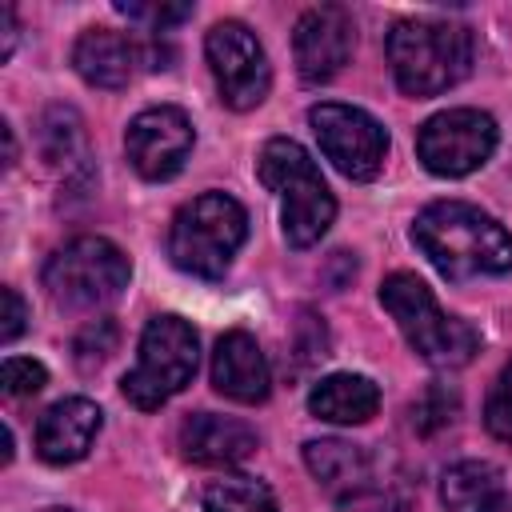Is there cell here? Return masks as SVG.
<instances>
[{
    "label": "cell",
    "instance_id": "cell-1",
    "mask_svg": "<svg viewBox=\"0 0 512 512\" xmlns=\"http://www.w3.org/2000/svg\"><path fill=\"white\" fill-rule=\"evenodd\" d=\"M416 248L448 280L512 272V236L500 220L464 200H436L412 224Z\"/></svg>",
    "mask_w": 512,
    "mask_h": 512
},
{
    "label": "cell",
    "instance_id": "cell-2",
    "mask_svg": "<svg viewBox=\"0 0 512 512\" xmlns=\"http://www.w3.org/2000/svg\"><path fill=\"white\" fill-rule=\"evenodd\" d=\"M388 64L408 96H436L472 68V32L448 20H400L388 32Z\"/></svg>",
    "mask_w": 512,
    "mask_h": 512
},
{
    "label": "cell",
    "instance_id": "cell-3",
    "mask_svg": "<svg viewBox=\"0 0 512 512\" xmlns=\"http://www.w3.org/2000/svg\"><path fill=\"white\" fill-rule=\"evenodd\" d=\"M256 172H260L264 188H272L280 196V220H284L288 244L312 248L336 216V200H332L320 168L312 164V156L296 140L276 136L260 148Z\"/></svg>",
    "mask_w": 512,
    "mask_h": 512
},
{
    "label": "cell",
    "instance_id": "cell-4",
    "mask_svg": "<svg viewBox=\"0 0 512 512\" xmlns=\"http://www.w3.org/2000/svg\"><path fill=\"white\" fill-rule=\"evenodd\" d=\"M248 236V212L228 192H204L188 200L168 228V256L180 272L220 280Z\"/></svg>",
    "mask_w": 512,
    "mask_h": 512
},
{
    "label": "cell",
    "instance_id": "cell-5",
    "mask_svg": "<svg viewBox=\"0 0 512 512\" xmlns=\"http://www.w3.org/2000/svg\"><path fill=\"white\" fill-rule=\"evenodd\" d=\"M380 304L388 308V316L400 324L404 340L436 368H460L476 356L480 336L472 324L448 316L436 296L428 292V284L412 272H392L380 284Z\"/></svg>",
    "mask_w": 512,
    "mask_h": 512
},
{
    "label": "cell",
    "instance_id": "cell-6",
    "mask_svg": "<svg viewBox=\"0 0 512 512\" xmlns=\"http://www.w3.org/2000/svg\"><path fill=\"white\" fill-rule=\"evenodd\" d=\"M196 360H200V344L192 324L180 316H152L140 336V360L124 376L120 392L140 412H152L168 404L196 376Z\"/></svg>",
    "mask_w": 512,
    "mask_h": 512
},
{
    "label": "cell",
    "instance_id": "cell-7",
    "mask_svg": "<svg viewBox=\"0 0 512 512\" xmlns=\"http://www.w3.org/2000/svg\"><path fill=\"white\" fill-rule=\"evenodd\" d=\"M44 288L60 308H100L128 288V256L104 236H76L48 256Z\"/></svg>",
    "mask_w": 512,
    "mask_h": 512
},
{
    "label": "cell",
    "instance_id": "cell-8",
    "mask_svg": "<svg viewBox=\"0 0 512 512\" xmlns=\"http://www.w3.org/2000/svg\"><path fill=\"white\" fill-rule=\"evenodd\" d=\"M308 124L320 140V152L336 164L340 176H348V180L380 176L384 156H388V132L376 116H368L364 108H352V104L324 100L308 112Z\"/></svg>",
    "mask_w": 512,
    "mask_h": 512
},
{
    "label": "cell",
    "instance_id": "cell-9",
    "mask_svg": "<svg viewBox=\"0 0 512 512\" xmlns=\"http://www.w3.org/2000/svg\"><path fill=\"white\" fill-rule=\"evenodd\" d=\"M496 148V120L480 108H448L416 132V156L432 176H468Z\"/></svg>",
    "mask_w": 512,
    "mask_h": 512
},
{
    "label": "cell",
    "instance_id": "cell-10",
    "mask_svg": "<svg viewBox=\"0 0 512 512\" xmlns=\"http://www.w3.org/2000/svg\"><path fill=\"white\" fill-rule=\"evenodd\" d=\"M204 52H208L220 100L228 108L248 112V108H256L268 96V84H272L268 56H264L256 32H248L240 20L212 24V32L204 36Z\"/></svg>",
    "mask_w": 512,
    "mask_h": 512
},
{
    "label": "cell",
    "instance_id": "cell-11",
    "mask_svg": "<svg viewBox=\"0 0 512 512\" xmlns=\"http://www.w3.org/2000/svg\"><path fill=\"white\" fill-rule=\"evenodd\" d=\"M124 148H128L132 168L144 180H168L184 168L192 152V120L172 104L144 108L140 116H132L124 132Z\"/></svg>",
    "mask_w": 512,
    "mask_h": 512
},
{
    "label": "cell",
    "instance_id": "cell-12",
    "mask_svg": "<svg viewBox=\"0 0 512 512\" xmlns=\"http://www.w3.org/2000/svg\"><path fill=\"white\" fill-rule=\"evenodd\" d=\"M356 44V24L352 12L344 4H316L308 8L296 28H292V56H296V72L308 84H324L332 80Z\"/></svg>",
    "mask_w": 512,
    "mask_h": 512
},
{
    "label": "cell",
    "instance_id": "cell-13",
    "mask_svg": "<svg viewBox=\"0 0 512 512\" xmlns=\"http://www.w3.org/2000/svg\"><path fill=\"white\" fill-rule=\"evenodd\" d=\"M212 384L220 396L236 400V404H260L268 400V388H272V372H268V360L260 352V344L248 336V332H224L216 340V352H212Z\"/></svg>",
    "mask_w": 512,
    "mask_h": 512
},
{
    "label": "cell",
    "instance_id": "cell-14",
    "mask_svg": "<svg viewBox=\"0 0 512 512\" xmlns=\"http://www.w3.org/2000/svg\"><path fill=\"white\" fill-rule=\"evenodd\" d=\"M96 432H100V408L92 400H84V396H68V400H56L40 416L36 452L48 464H72L92 448Z\"/></svg>",
    "mask_w": 512,
    "mask_h": 512
},
{
    "label": "cell",
    "instance_id": "cell-15",
    "mask_svg": "<svg viewBox=\"0 0 512 512\" xmlns=\"http://www.w3.org/2000/svg\"><path fill=\"white\" fill-rule=\"evenodd\" d=\"M144 56L148 48H140L136 40L112 28H88L72 44V68L96 88H124L136 76V64Z\"/></svg>",
    "mask_w": 512,
    "mask_h": 512
},
{
    "label": "cell",
    "instance_id": "cell-16",
    "mask_svg": "<svg viewBox=\"0 0 512 512\" xmlns=\"http://www.w3.org/2000/svg\"><path fill=\"white\" fill-rule=\"evenodd\" d=\"M256 432L244 424V420H232V416H216V412H196L180 424V452L196 464H216V468H228V464H240L256 452Z\"/></svg>",
    "mask_w": 512,
    "mask_h": 512
},
{
    "label": "cell",
    "instance_id": "cell-17",
    "mask_svg": "<svg viewBox=\"0 0 512 512\" xmlns=\"http://www.w3.org/2000/svg\"><path fill=\"white\" fill-rule=\"evenodd\" d=\"M308 408H312V416H320L328 424H364L380 408V388L368 376L336 372V376H324L312 388Z\"/></svg>",
    "mask_w": 512,
    "mask_h": 512
},
{
    "label": "cell",
    "instance_id": "cell-18",
    "mask_svg": "<svg viewBox=\"0 0 512 512\" xmlns=\"http://www.w3.org/2000/svg\"><path fill=\"white\" fill-rule=\"evenodd\" d=\"M440 500L448 512H496L504 500V476L488 460H460L444 472Z\"/></svg>",
    "mask_w": 512,
    "mask_h": 512
},
{
    "label": "cell",
    "instance_id": "cell-19",
    "mask_svg": "<svg viewBox=\"0 0 512 512\" xmlns=\"http://www.w3.org/2000/svg\"><path fill=\"white\" fill-rule=\"evenodd\" d=\"M304 464L332 492H356L368 476V452L348 440H308Z\"/></svg>",
    "mask_w": 512,
    "mask_h": 512
},
{
    "label": "cell",
    "instance_id": "cell-20",
    "mask_svg": "<svg viewBox=\"0 0 512 512\" xmlns=\"http://www.w3.org/2000/svg\"><path fill=\"white\" fill-rule=\"evenodd\" d=\"M204 512H276L272 492L252 476H220L200 492Z\"/></svg>",
    "mask_w": 512,
    "mask_h": 512
},
{
    "label": "cell",
    "instance_id": "cell-21",
    "mask_svg": "<svg viewBox=\"0 0 512 512\" xmlns=\"http://www.w3.org/2000/svg\"><path fill=\"white\" fill-rule=\"evenodd\" d=\"M80 140H84V132H80V116L72 108H60L56 104V108L44 112V120H40V144H44V156L52 164L72 160L80 152Z\"/></svg>",
    "mask_w": 512,
    "mask_h": 512
},
{
    "label": "cell",
    "instance_id": "cell-22",
    "mask_svg": "<svg viewBox=\"0 0 512 512\" xmlns=\"http://www.w3.org/2000/svg\"><path fill=\"white\" fill-rule=\"evenodd\" d=\"M116 340H120V328H116L108 316L88 320V324L76 332V340H72V360H76V368H80V372H96V368L116 352Z\"/></svg>",
    "mask_w": 512,
    "mask_h": 512
},
{
    "label": "cell",
    "instance_id": "cell-23",
    "mask_svg": "<svg viewBox=\"0 0 512 512\" xmlns=\"http://www.w3.org/2000/svg\"><path fill=\"white\" fill-rule=\"evenodd\" d=\"M452 412H456V396H452L444 384H432V388H424V392L416 396V404H412V428L424 432V436H432L436 428H444V424L452 420Z\"/></svg>",
    "mask_w": 512,
    "mask_h": 512
},
{
    "label": "cell",
    "instance_id": "cell-24",
    "mask_svg": "<svg viewBox=\"0 0 512 512\" xmlns=\"http://www.w3.org/2000/svg\"><path fill=\"white\" fill-rule=\"evenodd\" d=\"M484 424L496 440L512 444V364H504V372L496 376L488 404H484Z\"/></svg>",
    "mask_w": 512,
    "mask_h": 512
},
{
    "label": "cell",
    "instance_id": "cell-25",
    "mask_svg": "<svg viewBox=\"0 0 512 512\" xmlns=\"http://www.w3.org/2000/svg\"><path fill=\"white\" fill-rule=\"evenodd\" d=\"M116 12L128 16V20L148 24L152 32H164V28L180 24V20H188L192 16V4H132V0H120Z\"/></svg>",
    "mask_w": 512,
    "mask_h": 512
},
{
    "label": "cell",
    "instance_id": "cell-26",
    "mask_svg": "<svg viewBox=\"0 0 512 512\" xmlns=\"http://www.w3.org/2000/svg\"><path fill=\"white\" fill-rule=\"evenodd\" d=\"M48 384V372L40 360L28 356H8L4 360V396H32Z\"/></svg>",
    "mask_w": 512,
    "mask_h": 512
},
{
    "label": "cell",
    "instance_id": "cell-27",
    "mask_svg": "<svg viewBox=\"0 0 512 512\" xmlns=\"http://www.w3.org/2000/svg\"><path fill=\"white\" fill-rule=\"evenodd\" d=\"M0 300H4V324H0V340H4V344H12V340L24 332L28 312H24V300H20V292H16V288H4V292H0Z\"/></svg>",
    "mask_w": 512,
    "mask_h": 512
},
{
    "label": "cell",
    "instance_id": "cell-28",
    "mask_svg": "<svg viewBox=\"0 0 512 512\" xmlns=\"http://www.w3.org/2000/svg\"><path fill=\"white\" fill-rule=\"evenodd\" d=\"M0 20H4V56H12V44H16V16L8 4H0Z\"/></svg>",
    "mask_w": 512,
    "mask_h": 512
},
{
    "label": "cell",
    "instance_id": "cell-29",
    "mask_svg": "<svg viewBox=\"0 0 512 512\" xmlns=\"http://www.w3.org/2000/svg\"><path fill=\"white\" fill-rule=\"evenodd\" d=\"M0 132H4V156H8V168L16 164V140H12V128L8 124H0Z\"/></svg>",
    "mask_w": 512,
    "mask_h": 512
},
{
    "label": "cell",
    "instance_id": "cell-30",
    "mask_svg": "<svg viewBox=\"0 0 512 512\" xmlns=\"http://www.w3.org/2000/svg\"><path fill=\"white\" fill-rule=\"evenodd\" d=\"M44 512H72V508H44Z\"/></svg>",
    "mask_w": 512,
    "mask_h": 512
}]
</instances>
